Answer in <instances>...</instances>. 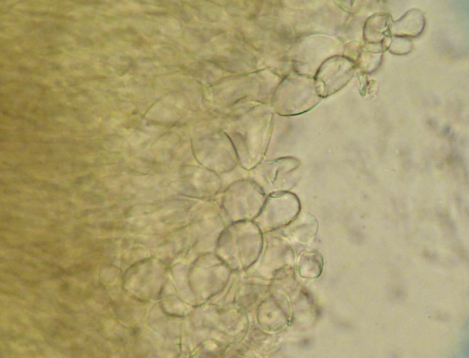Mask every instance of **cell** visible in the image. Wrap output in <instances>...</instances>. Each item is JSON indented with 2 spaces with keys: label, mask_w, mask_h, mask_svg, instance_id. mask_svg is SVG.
<instances>
[{
  "label": "cell",
  "mask_w": 469,
  "mask_h": 358,
  "mask_svg": "<svg viewBox=\"0 0 469 358\" xmlns=\"http://www.w3.org/2000/svg\"><path fill=\"white\" fill-rule=\"evenodd\" d=\"M354 68V63L346 58L336 56L327 60L319 69L315 80L319 96L330 95L345 85Z\"/></svg>",
  "instance_id": "1"
},
{
  "label": "cell",
  "mask_w": 469,
  "mask_h": 358,
  "mask_svg": "<svg viewBox=\"0 0 469 358\" xmlns=\"http://www.w3.org/2000/svg\"><path fill=\"white\" fill-rule=\"evenodd\" d=\"M268 205L271 216L269 224L271 228L286 224L296 215L299 210L297 198L288 193L271 195V201Z\"/></svg>",
  "instance_id": "2"
},
{
  "label": "cell",
  "mask_w": 469,
  "mask_h": 358,
  "mask_svg": "<svg viewBox=\"0 0 469 358\" xmlns=\"http://www.w3.org/2000/svg\"><path fill=\"white\" fill-rule=\"evenodd\" d=\"M425 26L423 13L417 9L408 11L400 19L391 25L390 32L397 37H415L420 35Z\"/></svg>",
  "instance_id": "3"
},
{
  "label": "cell",
  "mask_w": 469,
  "mask_h": 358,
  "mask_svg": "<svg viewBox=\"0 0 469 358\" xmlns=\"http://www.w3.org/2000/svg\"><path fill=\"white\" fill-rule=\"evenodd\" d=\"M389 15L376 14L367 19L364 30V37L371 43L384 42L387 35L391 34Z\"/></svg>",
  "instance_id": "4"
},
{
  "label": "cell",
  "mask_w": 469,
  "mask_h": 358,
  "mask_svg": "<svg viewBox=\"0 0 469 358\" xmlns=\"http://www.w3.org/2000/svg\"><path fill=\"white\" fill-rule=\"evenodd\" d=\"M290 229L293 236L301 243H308L312 240L315 236L318 224L317 220L312 216L306 214L302 216L290 225Z\"/></svg>",
  "instance_id": "5"
},
{
  "label": "cell",
  "mask_w": 469,
  "mask_h": 358,
  "mask_svg": "<svg viewBox=\"0 0 469 358\" xmlns=\"http://www.w3.org/2000/svg\"><path fill=\"white\" fill-rule=\"evenodd\" d=\"M323 269V258L316 251L305 253L301 259V276L308 278H317Z\"/></svg>",
  "instance_id": "6"
}]
</instances>
